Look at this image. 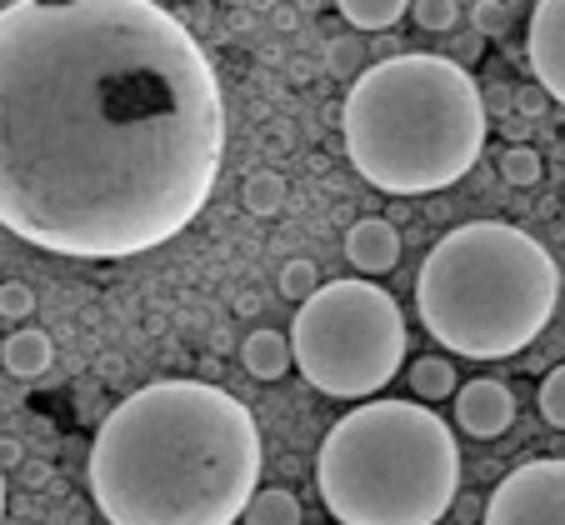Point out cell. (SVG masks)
Here are the masks:
<instances>
[{
  "instance_id": "24",
  "label": "cell",
  "mask_w": 565,
  "mask_h": 525,
  "mask_svg": "<svg viewBox=\"0 0 565 525\" xmlns=\"http://www.w3.org/2000/svg\"><path fill=\"white\" fill-rule=\"evenodd\" d=\"M15 465H25V450L15 436H0V471H15Z\"/></svg>"
},
{
  "instance_id": "21",
  "label": "cell",
  "mask_w": 565,
  "mask_h": 525,
  "mask_svg": "<svg viewBox=\"0 0 565 525\" xmlns=\"http://www.w3.org/2000/svg\"><path fill=\"white\" fill-rule=\"evenodd\" d=\"M35 311V290L25 280H0V321H25Z\"/></svg>"
},
{
  "instance_id": "9",
  "label": "cell",
  "mask_w": 565,
  "mask_h": 525,
  "mask_svg": "<svg viewBox=\"0 0 565 525\" xmlns=\"http://www.w3.org/2000/svg\"><path fill=\"white\" fill-rule=\"evenodd\" d=\"M456 426L476 440H495L515 426V396L505 381H470L456 390Z\"/></svg>"
},
{
  "instance_id": "1",
  "label": "cell",
  "mask_w": 565,
  "mask_h": 525,
  "mask_svg": "<svg viewBox=\"0 0 565 525\" xmlns=\"http://www.w3.org/2000/svg\"><path fill=\"white\" fill-rule=\"evenodd\" d=\"M225 100L160 0L0 11V225L71 260L166 246L211 201Z\"/></svg>"
},
{
  "instance_id": "5",
  "label": "cell",
  "mask_w": 565,
  "mask_h": 525,
  "mask_svg": "<svg viewBox=\"0 0 565 525\" xmlns=\"http://www.w3.org/2000/svg\"><path fill=\"white\" fill-rule=\"evenodd\" d=\"M316 485L341 525H436L460 495L456 430L426 400H361L320 440Z\"/></svg>"
},
{
  "instance_id": "2",
  "label": "cell",
  "mask_w": 565,
  "mask_h": 525,
  "mask_svg": "<svg viewBox=\"0 0 565 525\" xmlns=\"http://www.w3.org/2000/svg\"><path fill=\"white\" fill-rule=\"evenodd\" d=\"M256 491V416L205 381L140 386L90 446V495L110 525H235Z\"/></svg>"
},
{
  "instance_id": "23",
  "label": "cell",
  "mask_w": 565,
  "mask_h": 525,
  "mask_svg": "<svg viewBox=\"0 0 565 525\" xmlns=\"http://www.w3.org/2000/svg\"><path fill=\"white\" fill-rule=\"evenodd\" d=\"M331 71L335 75H351L355 71V41H335L331 45Z\"/></svg>"
},
{
  "instance_id": "12",
  "label": "cell",
  "mask_w": 565,
  "mask_h": 525,
  "mask_svg": "<svg viewBox=\"0 0 565 525\" xmlns=\"http://www.w3.org/2000/svg\"><path fill=\"white\" fill-rule=\"evenodd\" d=\"M241 361L256 381H280V375L296 365V351H290V335L280 331H250L246 345H241Z\"/></svg>"
},
{
  "instance_id": "16",
  "label": "cell",
  "mask_w": 565,
  "mask_h": 525,
  "mask_svg": "<svg viewBox=\"0 0 565 525\" xmlns=\"http://www.w3.org/2000/svg\"><path fill=\"white\" fill-rule=\"evenodd\" d=\"M241 201H246L250 215H280V205H286V181H280V171H256L246 175V185H241Z\"/></svg>"
},
{
  "instance_id": "22",
  "label": "cell",
  "mask_w": 565,
  "mask_h": 525,
  "mask_svg": "<svg viewBox=\"0 0 565 525\" xmlns=\"http://www.w3.org/2000/svg\"><path fill=\"white\" fill-rule=\"evenodd\" d=\"M470 21H476L480 35H501L511 25V11H505V0H480L476 11H470Z\"/></svg>"
},
{
  "instance_id": "18",
  "label": "cell",
  "mask_w": 565,
  "mask_h": 525,
  "mask_svg": "<svg viewBox=\"0 0 565 525\" xmlns=\"http://www.w3.org/2000/svg\"><path fill=\"white\" fill-rule=\"evenodd\" d=\"M316 290H320V270L310 266V260H286V266H280V296L286 300L306 306Z\"/></svg>"
},
{
  "instance_id": "4",
  "label": "cell",
  "mask_w": 565,
  "mask_h": 525,
  "mask_svg": "<svg viewBox=\"0 0 565 525\" xmlns=\"http://www.w3.org/2000/svg\"><path fill=\"white\" fill-rule=\"evenodd\" d=\"M561 300L555 256L521 225L470 221L430 246L416 276L420 325L450 355L505 361L551 325Z\"/></svg>"
},
{
  "instance_id": "27",
  "label": "cell",
  "mask_w": 565,
  "mask_h": 525,
  "mask_svg": "<svg viewBox=\"0 0 565 525\" xmlns=\"http://www.w3.org/2000/svg\"><path fill=\"white\" fill-rule=\"evenodd\" d=\"M0 521H6V471H0Z\"/></svg>"
},
{
  "instance_id": "17",
  "label": "cell",
  "mask_w": 565,
  "mask_h": 525,
  "mask_svg": "<svg viewBox=\"0 0 565 525\" xmlns=\"http://www.w3.org/2000/svg\"><path fill=\"white\" fill-rule=\"evenodd\" d=\"M541 171H545V161H541V150H535V146H511V150H501V175H505V185H535V181H541Z\"/></svg>"
},
{
  "instance_id": "14",
  "label": "cell",
  "mask_w": 565,
  "mask_h": 525,
  "mask_svg": "<svg viewBox=\"0 0 565 525\" xmlns=\"http://www.w3.org/2000/svg\"><path fill=\"white\" fill-rule=\"evenodd\" d=\"M416 0H335V11L355 25V31H391Z\"/></svg>"
},
{
  "instance_id": "20",
  "label": "cell",
  "mask_w": 565,
  "mask_h": 525,
  "mask_svg": "<svg viewBox=\"0 0 565 525\" xmlns=\"http://www.w3.org/2000/svg\"><path fill=\"white\" fill-rule=\"evenodd\" d=\"M411 15H416L420 31H450V25L460 21V6L456 0H416Z\"/></svg>"
},
{
  "instance_id": "11",
  "label": "cell",
  "mask_w": 565,
  "mask_h": 525,
  "mask_svg": "<svg viewBox=\"0 0 565 525\" xmlns=\"http://www.w3.org/2000/svg\"><path fill=\"white\" fill-rule=\"evenodd\" d=\"M0 361H6V371L15 375V381H35V375H45L51 371V361H55V345H51V335L45 331H15V335H6V345H0Z\"/></svg>"
},
{
  "instance_id": "26",
  "label": "cell",
  "mask_w": 565,
  "mask_h": 525,
  "mask_svg": "<svg viewBox=\"0 0 565 525\" xmlns=\"http://www.w3.org/2000/svg\"><path fill=\"white\" fill-rule=\"evenodd\" d=\"M545 100H551V96H545V90H541V86H535V90H525V96H521V106H525V110H541V106H545Z\"/></svg>"
},
{
  "instance_id": "25",
  "label": "cell",
  "mask_w": 565,
  "mask_h": 525,
  "mask_svg": "<svg viewBox=\"0 0 565 525\" xmlns=\"http://www.w3.org/2000/svg\"><path fill=\"white\" fill-rule=\"evenodd\" d=\"M21 475H25V485H31V491L51 485V465H21Z\"/></svg>"
},
{
  "instance_id": "3",
  "label": "cell",
  "mask_w": 565,
  "mask_h": 525,
  "mask_svg": "<svg viewBox=\"0 0 565 525\" xmlns=\"http://www.w3.org/2000/svg\"><path fill=\"white\" fill-rule=\"evenodd\" d=\"M486 96L446 55H385L341 106L345 156L385 195H430L466 181L486 150Z\"/></svg>"
},
{
  "instance_id": "7",
  "label": "cell",
  "mask_w": 565,
  "mask_h": 525,
  "mask_svg": "<svg viewBox=\"0 0 565 525\" xmlns=\"http://www.w3.org/2000/svg\"><path fill=\"white\" fill-rule=\"evenodd\" d=\"M480 525H565V461L541 456L505 475L486 501Z\"/></svg>"
},
{
  "instance_id": "8",
  "label": "cell",
  "mask_w": 565,
  "mask_h": 525,
  "mask_svg": "<svg viewBox=\"0 0 565 525\" xmlns=\"http://www.w3.org/2000/svg\"><path fill=\"white\" fill-rule=\"evenodd\" d=\"M525 55H531L535 86L565 106V0H535Z\"/></svg>"
},
{
  "instance_id": "19",
  "label": "cell",
  "mask_w": 565,
  "mask_h": 525,
  "mask_svg": "<svg viewBox=\"0 0 565 525\" xmlns=\"http://www.w3.org/2000/svg\"><path fill=\"white\" fill-rule=\"evenodd\" d=\"M541 416H545V426H555V430H565V365H555V371H545V381H541Z\"/></svg>"
},
{
  "instance_id": "15",
  "label": "cell",
  "mask_w": 565,
  "mask_h": 525,
  "mask_svg": "<svg viewBox=\"0 0 565 525\" xmlns=\"http://www.w3.org/2000/svg\"><path fill=\"white\" fill-rule=\"evenodd\" d=\"M241 521L246 525H300V501L290 491H280V485H266V491L250 495Z\"/></svg>"
},
{
  "instance_id": "6",
  "label": "cell",
  "mask_w": 565,
  "mask_h": 525,
  "mask_svg": "<svg viewBox=\"0 0 565 525\" xmlns=\"http://www.w3.org/2000/svg\"><path fill=\"white\" fill-rule=\"evenodd\" d=\"M290 351L320 396H381L406 361V315L375 280H331L296 311Z\"/></svg>"
},
{
  "instance_id": "13",
  "label": "cell",
  "mask_w": 565,
  "mask_h": 525,
  "mask_svg": "<svg viewBox=\"0 0 565 525\" xmlns=\"http://www.w3.org/2000/svg\"><path fill=\"white\" fill-rule=\"evenodd\" d=\"M460 390V381H456V365L446 361V355H420L416 365H411V396L416 400H446V396H456Z\"/></svg>"
},
{
  "instance_id": "10",
  "label": "cell",
  "mask_w": 565,
  "mask_h": 525,
  "mask_svg": "<svg viewBox=\"0 0 565 525\" xmlns=\"http://www.w3.org/2000/svg\"><path fill=\"white\" fill-rule=\"evenodd\" d=\"M345 260H351L361 276H385V270L401 266V231L381 215H365L345 231Z\"/></svg>"
}]
</instances>
